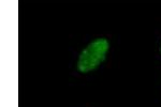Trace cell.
I'll return each mask as SVG.
<instances>
[{"label": "cell", "instance_id": "cell-1", "mask_svg": "<svg viewBox=\"0 0 161 107\" xmlns=\"http://www.w3.org/2000/svg\"><path fill=\"white\" fill-rule=\"evenodd\" d=\"M110 44L106 39H97L89 44L80 54L77 61V69L82 73H88L97 69L105 59Z\"/></svg>", "mask_w": 161, "mask_h": 107}]
</instances>
